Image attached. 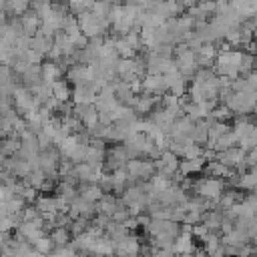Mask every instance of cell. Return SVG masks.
<instances>
[{"instance_id":"1","label":"cell","mask_w":257,"mask_h":257,"mask_svg":"<svg viewBox=\"0 0 257 257\" xmlns=\"http://www.w3.org/2000/svg\"><path fill=\"white\" fill-rule=\"evenodd\" d=\"M243 54L245 50H219L217 58H215V72L217 74H223V76H229L231 80L241 76V60H243Z\"/></svg>"},{"instance_id":"2","label":"cell","mask_w":257,"mask_h":257,"mask_svg":"<svg viewBox=\"0 0 257 257\" xmlns=\"http://www.w3.org/2000/svg\"><path fill=\"white\" fill-rule=\"evenodd\" d=\"M227 189V183L223 179H217V177H201L197 181H193V189L197 197H203V199H209V201H217L223 191Z\"/></svg>"},{"instance_id":"3","label":"cell","mask_w":257,"mask_h":257,"mask_svg":"<svg viewBox=\"0 0 257 257\" xmlns=\"http://www.w3.org/2000/svg\"><path fill=\"white\" fill-rule=\"evenodd\" d=\"M126 173L133 181H151V177L157 173V167H155V161L153 159H145V157H139V159H131L126 163Z\"/></svg>"},{"instance_id":"4","label":"cell","mask_w":257,"mask_h":257,"mask_svg":"<svg viewBox=\"0 0 257 257\" xmlns=\"http://www.w3.org/2000/svg\"><path fill=\"white\" fill-rule=\"evenodd\" d=\"M114 253H116L118 257H139V253H141V243H139L137 235L128 233V235H124L120 241H116Z\"/></svg>"},{"instance_id":"5","label":"cell","mask_w":257,"mask_h":257,"mask_svg":"<svg viewBox=\"0 0 257 257\" xmlns=\"http://www.w3.org/2000/svg\"><path fill=\"white\" fill-rule=\"evenodd\" d=\"M143 90L149 94H157V96H163L165 92H169L165 74H145L143 76Z\"/></svg>"},{"instance_id":"6","label":"cell","mask_w":257,"mask_h":257,"mask_svg":"<svg viewBox=\"0 0 257 257\" xmlns=\"http://www.w3.org/2000/svg\"><path fill=\"white\" fill-rule=\"evenodd\" d=\"M151 10L159 12L165 20H169V18H179L181 14L187 12V8H185L183 4H179L177 0H159Z\"/></svg>"},{"instance_id":"7","label":"cell","mask_w":257,"mask_h":257,"mask_svg":"<svg viewBox=\"0 0 257 257\" xmlns=\"http://www.w3.org/2000/svg\"><path fill=\"white\" fill-rule=\"evenodd\" d=\"M96 96H98V90L92 84H76L70 98L74 104H94Z\"/></svg>"},{"instance_id":"8","label":"cell","mask_w":257,"mask_h":257,"mask_svg":"<svg viewBox=\"0 0 257 257\" xmlns=\"http://www.w3.org/2000/svg\"><path fill=\"white\" fill-rule=\"evenodd\" d=\"M64 70H66V68H62V66H60V62L44 60V62H42V80H44V84L52 86V82H54V80L62 78Z\"/></svg>"},{"instance_id":"9","label":"cell","mask_w":257,"mask_h":257,"mask_svg":"<svg viewBox=\"0 0 257 257\" xmlns=\"http://www.w3.org/2000/svg\"><path fill=\"white\" fill-rule=\"evenodd\" d=\"M20 78H22V86H26V88H34V86L42 84L44 82L42 80V62L40 64H30L20 74Z\"/></svg>"},{"instance_id":"10","label":"cell","mask_w":257,"mask_h":257,"mask_svg":"<svg viewBox=\"0 0 257 257\" xmlns=\"http://www.w3.org/2000/svg\"><path fill=\"white\" fill-rule=\"evenodd\" d=\"M16 233L22 235L28 243H34V241H38L42 235H46V231L40 229V227H36L32 221H22V223L16 227Z\"/></svg>"},{"instance_id":"11","label":"cell","mask_w":257,"mask_h":257,"mask_svg":"<svg viewBox=\"0 0 257 257\" xmlns=\"http://www.w3.org/2000/svg\"><path fill=\"white\" fill-rule=\"evenodd\" d=\"M20 22H22V30H24V34L26 36H34L38 30H40V16L36 14V12H32L30 8L20 16Z\"/></svg>"},{"instance_id":"12","label":"cell","mask_w":257,"mask_h":257,"mask_svg":"<svg viewBox=\"0 0 257 257\" xmlns=\"http://www.w3.org/2000/svg\"><path fill=\"white\" fill-rule=\"evenodd\" d=\"M78 195H80L82 199L90 201V203H96V201L102 199L104 191H102V187H100L98 183H80V185H78Z\"/></svg>"},{"instance_id":"13","label":"cell","mask_w":257,"mask_h":257,"mask_svg":"<svg viewBox=\"0 0 257 257\" xmlns=\"http://www.w3.org/2000/svg\"><path fill=\"white\" fill-rule=\"evenodd\" d=\"M223 217H225L223 209H209V211H205V213H203L201 223H203V225H205L209 231H219V233H221V223H223Z\"/></svg>"},{"instance_id":"14","label":"cell","mask_w":257,"mask_h":257,"mask_svg":"<svg viewBox=\"0 0 257 257\" xmlns=\"http://www.w3.org/2000/svg\"><path fill=\"white\" fill-rule=\"evenodd\" d=\"M205 163H207L205 157H197V159H181V161H179V173H181L183 177H189L191 173H199V171H203Z\"/></svg>"},{"instance_id":"15","label":"cell","mask_w":257,"mask_h":257,"mask_svg":"<svg viewBox=\"0 0 257 257\" xmlns=\"http://www.w3.org/2000/svg\"><path fill=\"white\" fill-rule=\"evenodd\" d=\"M203 171H205V175L207 177H217V179H227L229 177V173L233 171V169H229V167H225L221 161H217V159H211V161H207L205 163V167H203Z\"/></svg>"},{"instance_id":"16","label":"cell","mask_w":257,"mask_h":257,"mask_svg":"<svg viewBox=\"0 0 257 257\" xmlns=\"http://www.w3.org/2000/svg\"><path fill=\"white\" fill-rule=\"evenodd\" d=\"M243 199V195L239 193V189H235V187H227L225 191H223V195L217 199V205H219V209H229V207H233L235 203H239Z\"/></svg>"},{"instance_id":"17","label":"cell","mask_w":257,"mask_h":257,"mask_svg":"<svg viewBox=\"0 0 257 257\" xmlns=\"http://www.w3.org/2000/svg\"><path fill=\"white\" fill-rule=\"evenodd\" d=\"M221 241L225 243V245H233V247H241V245H247V243H251V237L245 233V231H241V229H233V231H229V233H225L223 237H221Z\"/></svg>"},{"instance_id":"18","label":"cell","mask_w":257,"mask_h":257,"mask_svg":"<svg viewBox=\"0 0 257 257\" xmlns=\"http://www.w3.org/2000/svg\"><path fill=\"white\" fill-rule=\"evenodd\" d=\"M20 137L8 135L4 139H0V155L2 157H16V153L20 151Z\"/></svg>"},{"instance_id":"19","label":"cell","mask_w":257,"mask_h":257,"mask_svg":"<svg viewBox=\"0 0 257 257\" xmlns=\"http://www.w3.org/2000/svg\"><path fill=\"white\" fill-rule=\"evenodd\" d=\"M30 48L36 50V52L42 54V56H48V52H50V48H52V38H50V36H44V34H40V32H36V34L30 38Z\"/></svg>"},{"instance_id":"20","label":"cell","mask_w":257,"mask_h":257,"mask_svg":"<svg viewBox=\"0 0 257 257\" xmlns=\"http://www.w3.org/2000/svg\"><path fill=\"white\" fill-rule=\"evenodd\" d=\"M173 251L175 253H193L195 251V243H193V233L181 231V235L175 239L173 243Z\"/></svg>"},{"instance_id":"21","label":"cell","mask_w":257,"mask_h":257,"mask_svg":"<svg viewBox=\"0 0 257 257\" xmlns=\"http://www.w3.org/2000/svg\"><path fill=\"white\" fill-rule=\"evenodd\" d=\"M52 96L58 98L60 102H68L70 96H72V90H70V86H68V80H62V78L54 80V82H52Z\"/></svg>"},{"instance_id":"22","label":"cell","mask_w":257,"mask_h":257,"mask_svg":"<svg viewBox=\"0 0 257 257\" xmlns=\"http://www.w3.org/2000/svg\"><path fill=\"white\" fill-rule=\"evenodd\" d=\"M114 211H116V197L110 195V193H104L102 199L96 201V213H102V215L112 217Z\"/></svg>"},{"instance_id":"23","label":"cell","mask_w":257,"mask_h":257,"mask_svg":"<svg viewBox=\"0 0 257 257\" xmlns=\"http://www.w3.org/2000/svg\"><path fill=\"white\" fill-rule=\"evenodd\" d=\"M50 239L54 241L56 247L68 245V243L72 241V231H70V227H52V231H50Z\"/></svg>"},{"instance_id":"24","label":"cell","mask_w":257,"mask_h":257,"mask_svg":"<svg viewBox=\"0 0 257 257\" xmlns=\"http://www.w3.org/2000/svg\"><path fill=\"white\" fill-rule=\"evenodd\" d=\"M128 181H131V177H128V173H126L124 167L112 171V191H114V193H122V191L126 189Z\"/></svg>"},{"instance_id":"25","label":"cell","mask_w":257,"mask_h":257,"mask_svg":"<svg viewBox=\"0 0 257 257\" xmlns=\"http://www.w3.org/2000/svg\"><path fill=\"white\" fill-rule=\"evenodd\" d=\"M44 179H46V173L42 171V169H32L22 181L26 183V185H30V187H34V189H40L42 187V183H44Z\"/></svg>"},{"instance_id":"26","label":"cell","mask_w":257,"mask_h":257,"mask_svg":"<svg viewBox=\"0 0 257 257\" xmlns=\"http://www.w3.org/2000/svg\"><path fill=\"white\" fill-rule=\"evenodd\" d=\"M237 145V137L233 135V128L229 131V133H225V135H221L217 141H215V151L219 153V151H227V149H231V147H235Z\"/></svg>"},{"instance_id":"27","label":"cell","mask_w":257,"mask_h":257,"mask_svg":"<svg viewBox=\"0 0 257 257\" xmlns=\"http://www.w3.org/2000/svg\"><path fill=\"white\" fill-rule=\"evenodd\" d=\"M110 10H112V2L110 0H94L92 2V8L90 12L100 16V18H108L110 16Z\"/></svg>"},{"instance_id":"28","label":"cell","mask_w":257,"mask_h":257,"mask_svg":"<svg viewBox=\"0 0 257 257\" xmlns=\"http://www.w3.org/2000/svg\"><path fill=\"white\" fill-rule=\"evenodd\" d=\"M32 247H34L38 253H42V255H50V253L54 251L56 245H54V241L50 239V235H42L38 241L32 243Z\"/></svg>"},{"instance_id":"29","label":"cell","mask_w":257,"mask_h":257,"mask_svg":"<svg viewBox=\"0 0 257 257\" xmlns=\"http://www.w3.org/2000/svg\"><path fill=\"white\" fill-rule=\"evenodd\" d=\"M114 46H116V54H118L120 58H135V56H137V52L128 46V42H126L122 36H116V38H114Z\"/></svg>"},{"instance_id":"30","label":"cell","mask_w":257,"mask_h":257,"mask_svg":"<svg viewBox=\"0 0 257 257\" xmlns=\"http://www.w3.org/2000/svg\"><path fill=\"white\" fill-rule=\"evenodd\" d=\"M80 122H82V126L86 128V131H90V128H94L100 120H98V110H96V106L94 104H90V108L86 110V114L80 118Z\"/></svg>"},{"instance_id":"31","label":"cell","mask_w":257,"mask_h":257,"mask_svg":"<svg viewBox=\"0 0 257 257\" xmlns=\"http://www.w3.org/2000/svg\"><path fill=\"white\" fill-rule=\"evenodd\" d=\"M239 189L243 191H255L257 189V175L253 171H247L241 175V181H239Z\"/></svg>"},{"instance_id":"32","label":"cell","mask_w":257,"mask_h":257,"mask_svg":"<svg viewBox=\"0 0 257 257\" xmlns=\"http://www.w3.org/2000/svg\"><path fill=\"white\" fill-rule=\"evenodd\" d=\"M92 2L94 0H68V10L72 14H80V12H86L92 8Z\"/></svg>"},{"instance_id":"33","label":"cell","mask_w":257,"mask_h":257,"mask_svg":"<svg viewBox=\"0 0 257 257\" xmlns=\"http://www.w3.org/2000/svg\"><path fill=\"white\" fill-rule=\"evenodd\" d=\"M211 116L213 118H217V120H221V122H227L231 116H233V112H231V108L227 106V104H217L215 108H213V112H211Z\"/></svg>"},{"instance_id":"34","label":"cell","mask_w":257,"mask_h":257,"mask_svg":"<svg viewBox=\"0 0 257 257\" xmlns=\"http://www.w3.org/2000/svg\"><path fill=\"white\" fill-rule=\"evenodd\" d=\"M48 257H78V251H74L70 245H62V247H54V251Z\"/></svg>"},{"instance_id":"35","label":"cell","mask_w":257,"mask_h":257,"mask_svg":"<svg viewBox=\"0 0 257 257\" xmlns=\"http://www.w3.org/2000/svg\"><path fill=\"white\" fill-rule=\"evenodd\" d=\"M98 185L102 187L104 193H110V191H112V173H106V171H104V173L100 175V179H98Z\"/></svg>"},{"instance_id":"36","label":"cell","mask_w":257,"mask_h":257,"mask_svg":"<svg viewBox=\"0 0 257 257\" xmlns=\"http://www.w3.org/2000/svg\"><path fill=\"white\" fill-rule=\"evenodd\" d=\"M36 217H40V211L34 205H26L22 211V221H34Z\"/></svg>"},{"instance_id":"37","label":"cell","mask_w":257,"mask_h":257,"mask_svg":"<svg viewBox=\"0 0 257 257\" xmlns=\"http://www.w3.org/2000/svg\"><path fill=\"white\" fill-rule=\"evenodd\" d=\"M22 56L26 58V62H28V64H40V62H42V58H44L42 54H38V52H36V50H32V48H28Z\"/></svg>"},{"instance_id":"38","label":"cell","mask_w":257,"mask_h":257,"mask_svg":"<svg viewBox=\"0 0 257 257\" xmlns=\"http://www.w3.org/2000/svg\"><path fill=\"white\" fill-rule=\"evenodd\" d=\"M36 139H38L40 149H48V147H52V145H54V143H52V139H50L44 131H38V133H36Z\"/></svg>"},{"instance_id":"39","label":"cell","mask_w":257,"mask_h":257,"mask_svg":"<svg viewBox=\"0 0 257 257\" xmlns=\"http://www.w3.org/2000/svg\"><path fill=\"white\" fill-rule=\"evenodd\" d=\"M207 233H209V229H207L203 223H201V225H199V223H195V225H193V237H197V239H203Z\"/></svg>"},{"instance_id":"40","label":"cell","mask_w":257,"mask_h":257,"mask_svg":"<svg viewBox=\"0 0 257 257\" xmlns=\"http://www.w3.org/2000/svg\"><path fill=\"white\" fill-rule=\"evenodd\" d=\"M245 78H247V82H249V86L257 90V68H253V70H251V72H249V74H247Z\"/></svg>"},{"instance_id":"41","label":"cell","mask_w":257,"mask_h":257,"mask_svg":"<svg viewBox=\"0 0 257 257\" xmlns=\"http://www.w3.org/2000/svg\"><path fill=\"white\" fill-rule=\"evenodd\" d=\"M177 2H179V4H183L187 10H189L191 6H195V4H197V0H177Z\"/></svg>"},{"instance_id":"42","label":"cell","mask_w":257,"mask_h":257,"mask_svg":"<svg viewBox=\"0 0 257 257\" xmlns=\"http://www.w3.org/2000/svg\"><path fill=\"white\" fill-rule=\"evenodd\" d=\"M253 40H255V42H257V28H255V30H253Z\"/></svg>"},{"instance_id":"43","label":"cell","mask_w":257,"mask_h":257,"mask_svg":"<svg viewBox=\"0 0 257 257\" xmlns=\"http://www.w3.org/2000/svg\"><path fill=\"white\" fill-rule=\"evenodd\" d=\"M255 68H257V56H255Z\"/></svg>"},{"instance_id":"44","label":"cell","mask_w":257,"mask_h":257,"mask_svg":"<svg viewBox=\"0 0 257 257\" xmlns=\"http://www.w3.org/2000/svg\"><path fill=\"white\" fill-rule=\"evenodd\" d=\"M0 257H8V255H2V253H0Z\"/></svg>"},{"instance_id":"45","label":"cell","mask_w":257,"mask_h":257,"mask_svg":"<svg viewBox=\"0 0 257 257\" xmlns=\"http://www.w3.org/2000/svg\"><path fill=\"white\" fill-rule=\"evenodd\" d=\"M0 203H6V201H2V199H0Z\"/></svg>"},{"instance_id":"46","label":"cell","mask_w":257,"mask_h":257,"mask_svg":"<svg viewBox=\"0 0 257 257\" xmlns=\"http://www.w3.org/2000/svg\"><path fill=\"white\" fill-rule=\"evenodd\" d=\"M0 137H2V135H0Z\"/></svg>"}]
</instances>
